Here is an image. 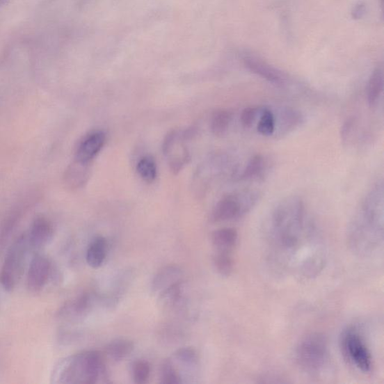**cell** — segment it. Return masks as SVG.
<instances>
[{
	"instance_id": "d4e9b609",
	"label": "cell",
	"mask_w": 384,
	"mask_h": 384,
	"mask_svg": "<svg viewBox=\"0 0 384 384\" xmlns=\"http://www.w3.org/2000/svg\"><path fill=\"white\" fill-rule=\"evenodd\" d=\"M137 171L139 176L145 182H152L157 177V167L154 159L144 157L138 161Z\"/></svg>"
},
{
	"instance_id": "d6986e66",
	"label": "cell",
	"mask_w": 384,
	"mask_h": 384,
	"mask_svg": "<svg viewBox=\"0 0 384 384\" xmlns=\"http://www.w3.org/2000/svg\"><path fill=\"white\" fill-rule=\"evenodd\" d=\"M90 164L76 161L66 171L65 182L72 188H79L89 177Z\"/></svg>"
},
{
	"instance_id": "5b68a950",
	"label": "cell",
	"mask_w": 384,
	"mask_h": 384,
	"mask_svg": "<svg viewBox=\"0 0 384 384\" xmlns=\"http://www.w3.org/2000/svg\"><path fill=\"white\" fill-rule=\"evenodd\" d=\"M260 195L253 190H243L221 199L212 214L215 223L227 222L245 216L256 206Z\"/></svg>"
},
{
	"instance_id": "2e32d148",
	"label": "cell",
	"mask_w": 384,
	"mask_h": 384,
	"mask_svg": "<svg viewBox=\"0 0 384 384\" xmlns=\"http://www.w3.org/2000/svg\"><path fill=\"white\" fill-rule=\"evenodd\" d=\"M159 305L166 311L178 310L185 305L184 284L181 282L159 294Z\"/></svg>"
},
{
	"instance_id": "7c38bea8",
	"label": "cell",
	"mask_w": 384,
	"mask_h": 384,
	"mask_svg": "<svg viewBox=\"0 0 384 384\" xmlns=\"http://www.w3.org/2000/svg\"><path fill=\"white\" fill-rule=\"evenodd\" d=\"M243 63L246 68L261 78L275 85H284L286 82L285 75L273 66L251 55L243 56Z\"/></svg>"
},
{
	"instance_id": "e0dca14e",
	"label": "cell",
	"mask_w": 384,
	"mask_h": 384,
	"mask_svg": "<svg viewBox=\"0 0 384 384\" xmlns=\"http://www.w3.org/2000/svg\"><path fill=\"white\" fill-rule=\"evenodd\" d=\"M217 252L232 253L238 242V233L234 228L218 229L212 235Z\"/></svg>"
},
{
	"instance_id": "7402d4cb",
	"label": "cell",
	"mask_w": 384,
	"mask_h": 384,
	"mask_svg": "<svg viewBox=\"0 0 384 384\" xmlns=\"http://www.w3.org/2000/svg\"><path fill=\"white\" fill-rule=\"evenodd\" d=\"M383 90V72L381 68L374 70L367 86V99L369 106L373 108L378 103Z\"/></svg>"
},
{
	"instance_id": "603a6c76",
	"label": "cell",
	"mask_w": 384,
	"mask_h": 384,
	"mask_svg": "<svg viewBox=\"0 0 384 384\" xmlns=\"http://www.w3.org/2000/svg\"><path fill=\"white\" fill-rule=\"evenodd\" d=\"M134 343L128 339H119L111 342L105 347V353L115 360L121 361L126 359L134 351Z\"/></svg>"
},
{
	"instance_id": "ffe728a7",
	"label": "cell",
	"mask_w": 384,
	"mask_h": 384,
	"mask_svg": "<svg viewBox=\"0 0 384 384\" xmlns=\"http://www.w3.org/2000/svg\"><path fill=\"white\" fill-rule=\"evenodd\" d=\"M233 120V113L227 109L216 111L210 120L211 131L217 137H223L227 132Z\"/></svg>"
},
{
	"instance_id": "ba28073f",
	"label": "cell",
	"mask_w": 384,
	"mask_h": 384,
	"mask_svg": "<svg viewBox=\"0 0 384 384\" xmlns=\"http://www.w3.org/2000/svg\"><path fill=\"white\" fill-rule=\"evenodd\" d=\"M186 134L172 131L166 136L163 144V152L167 158L170 170L177 174L190 160L189 150L184 140Z\"/></svg>"
},
{
	"instance_id": "8fae6325",
	"label": "cell",
	"mask_w": 384,
	"mask_h": 384,
	"mask_svg": "<svg viewBox=\"0 0 384 384\" xmlns=\"http://www.w3.org/2000/svg\"><path fill=\"white\" fill-rule=\"evenodd\" d=\"M275 114V113H274ZM275 129L273 136L281 138L298 129L304 122L303 113L292 108H282L275 114Z\"/></svg>"
},
{
	"instance_id": "7a4b0ae2",
	"label": "cell",
	"mask_w": 384,
	"mask_h": 384,
	"mask_svg": "<svg viewBox=\"0 0 384 384\" xmlns=\"http://www.w3.org/2000/svg\"><path fill=\"white\" fill-rule=\"evenodd\" d=\"M383 192L382 185L374 187L365 200L349 228L348 243L358 256L377 253L383 243Z\"/></svg>"
},
{
	"instance_id": "5bb4252c",
	"label": "cell",
	"mask_w": 384,
	"mask_h": 384,
	"mask_svg": "<svg viewBox=\"0 0 384 384\" xmlns=\"http://www.w3.org/2000/svg\"><path fill=\"white\" fill-rule=\"evenodd\" d=\"M182 278H184V271L179 266L168 265L163 267L153 278L152 291L159 294L168 287L184 282Z\"/></svg>"
},
{
	"instance_id": "3957f363",
	"label": "cell",
	"mask_w": 384,
	"mask_h": 384,
	"mask_svg": "<svg viewBox=\"0 0 384 384\" xmlns=\"http://www.w3.org/2000/svg\"><path fill=\"white\" fill-rule=\"evenodd\" d=\"M109 373L101 354L95 351H85L64 358L56 365L51 383H108Z\"/></svg>"
},
{
	"instance_id": "484cf974",
	"label": "cell",
	"mask_w": 384,
	"mask_h": 384,
	"mask_svg": "<svg viewBox=\"0 0 384 384\" xmlns=\"http://www.w3.org/2000/svg\"><path fill=\"white\" fill-rule=\"evenodd\" d=\"M174 358L182 367L188 369H194L198 367V354L193 349L182 348L174 353Z\"/></svg>"
},
{
	"instance_id": "cb8c5ba5",
	"label": "cell",
	"mask_w": 384,
	"mask_h": 384,
	"mask_svg": "<svg viewBox=\"0 0 384 384\" xmlns=\"http://www.w3.org/2000/svg\"><path fill=\"white\" fill-rule=\"evenodd\" d=\"M257 129L259 134L265 137L273 136L275 129V118L274 113L267 109L262 108Z\"/></svg>"
},
{
	"instance_id": "4316f807",
	"label": "cell",
	"mask_w": 384,
	"mask_h": 384,
	"mask_svg": "<svg viewBox=\"0 0 384 384\" xmlns=\"http://www.w3.org/2000/svg\"><path fill=\"white\" fill-rule=\"evenodd\" d=\"M214 263L217 272L223 276H229L234 271V260L232 253L217 252L214 257Z\"/></svg>"
},
{
	"instance_id": "44dd1931",
	"label": "cell",
	"mask_w": 384,
	"mask_h": 384,
	"mask_svg": "<svg viewBox=\"0 0 384 384\" xmlns=\"http://www.w3.org/2000/svg\"><path fill=\"white\" fill-rule=\"evenodd\" d=\"M267 162L262 155H255L248 161L239 178L243 180L262 178L267 172Z\"/></svg>"
},
{
	"instance_id": "30bf717a",
	"label": "cell",
	"mask_w": 384,
	"mask_h": 384,
	"mask_svg": "<svg viewBox=\"0 0 384 384\" xmlns=\"http://www.w3.org/2000/svg\"><path fill=\"white\" fill-rule=\"evenodd\" d=\"M51 273L52 265L49 259L42 255H35L28 271V287L34 291L41 290L49 280Z\"/></svg>"
},
{
	"instance_id": "f1b7e54d",
	"label": "cell",
	"mask_w": 384,
	"mask_h": 384,
	"mask_svg": "<svg viewBox=\"0 0 384 384\" xmlns=\"http://www.w3.org/2000/svg\"><path fill=\"white\" fill-rule=\"evenodd\" d=\"M132 378L134 383L144 384L148 382L150 376V366L145 360L134 362L131 369Z\"/></svg>"
},
{
	"instance_id": "8992f818",
	"label": "cell",
	"mask_w": 384,
	"mask_h": 384,
	"mask_svg": "<svg viewBox=\"0 0 384 384\" xmlns=\"http://www.w3.org/2000/svg\"><path fill=\"white\" fill-rule=\"evenodd\" d=\"M30 249L26 234L17 238L9 248L0 274V281L6 291H12L20 280Z\"/></svg>"
},
{
	"instance_id": "6da1fadb",
	"label": "cell",
	"mask_w": 384,
	"mask_h": 384,
	"mask_svg": "<svg viewBox=\"0 0 384 384\" xmlns=\"http://www.w3.org/2000/svg\"><path fill=\"white\" fill-rule=\"evenodd\" d=\"M266 261L280 275L318 276L326 264L322 238L307 219L303 200L289 196L274 208L266 230Z\"/></svg>"
},
{
	"instance_id": "83f0119b",
	"label": "cell",
	"mask_w": 384,
	"mask_h": 384,
	"mask_svg": "<svg viewBox=\"0 0 384 384\" xmlns=\"http://www.w3.org/2000/svg\"><path fill=\"white\" fill-rule=\"evenodd\" d=\"M161 383L164 384H179L182 381L180 373L170 360L162 363L160 372Z\"/></svg>"
},
{
	"instance_id": "4fadbf2b",
	"label": "cell",
	"mask_w": 384,
	"mask_h": 384,
	"mask_svg": "<svg viewBox=\"0 0 384 384\" xmlns=\"http://www.w3.org/2000/svg\"><path fill=\"white\" fill-rule=\"evenodd\" d=\"M105 143V134L101 131H95L86 136L79 144L75 153V160L90 164L99 154Z\"/></svg>"
},
{
	"instance_id": "4dcf8cb0",
	"label": "cell",
	"mask_w": 384,
	"mask_h": 384,
	"mask_svg": "<svg viewBox=\"0 0 384 384\" xmlns=\"http://www.w3.org/2000/svg\"><path fill=\"white\" fill-rule=\"evenodd\" d=\"M366 13V6L363 3H359L353 8L352 16L355 19L361 18Z\"/></svg>"
},
{
	"instance_id": "52a82bcc",
	"label": "cell",
	"mask_w": 384,
	"mask_h": 384,
	"mask_svg": "<svg viewBox=\"0 0 384 384\" xmlns=\"http://www.w3.org/2000/svg\"><path fill=\"white\" fill-rule=\"evenodd\" d=\"M341 344L345 356L353 367L363 373L371 371L373 362L371 353L357 330L349 328L344 331Z\"/></svg>"
},
{
	"instance_id": "9a60e30c",
	"label": "cell",
	"mask_w": 384,
	"mask_h": 384,
	"mask_svg": "<svg viewBox=\"0 0 384 384\" xmlns=\"http://www.w3.org/2000/svg\"><path fill=\"white\" fill-rule=\"evenodd\" d=\"M53 226L47 219L37 218L26 234L31 248L38 249L44 247L52 239Z\"/></svg>"
},
{
	"instance_id": "277c9868",
	"label": "cell",
	"mask_w": 384,
	"mask_h": 384,
	"mask_svg": "<svg viewBox=\"0 0 384 384\" xmlns=\"http://www.w3.org/2000/svg\"><path fill=\"white\" fill-rule=\"evenodd\" d=\"M329 351L324 336L312 333L299 343L295 353L297 365L302 370L310 374L321 372L328 363Z\"/></svg>"
},
{
	"instance_id": "ac0fdd59",
	"label": "cell",
	"mask_w": 384,
	"mask_h": 384,
	"mask_svg": "<svg viewBox=\"0 0 384 384\" xmlns=\"http://www.w3.org/2000/svg\"><path fill=\"white\" fill-rule=\"evenodd\" d=\"M108 251L106 239L102 237L95 238L86 251V260L94 269L99 268L104 262Z\"/></svg>"
},
{
	"instance_id": "9c48e42d",
	"label": "cell",
	"mask_w": 384,
	"mask_h": 384,
	"mask_svg": "<svg viewBox=\"0 0 384 384\" xmlns=\"http://www.w3.org/2000/svg\"><path fill=\"white\" fill-rule=\"evenodd\" d=\"M97 306L104 307V297L95 293H86L65 303L60 312V318L77 321L88 316Z\"/></svg>"
},
{
	"instance_id": "f546056e",
	"label": "cell",
	"mask_w": 384,
	"mask_h": 384,
	"mask_svg": "<svg viewBox=\"0 0 384 384\" xmlns=\"http://www.w3.org/2000/svg\"><path fill=\"white\" fill-rule=\"evenodd\" d=\"M262 108L258 107H248L245 109L240 117V121H241L242 126L245 129L251 128L257 119L260 115Z\"/></svg>"
}]
</instances>
